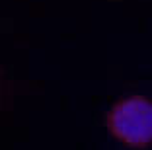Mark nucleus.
I'll return each mask as SVG.
<instances>
[{"mask_svg":"<svg viewBox=\"0 0 152 150\" xmlns=\"http://www.w3.org/2000/svg\"><path fill=\"white\" fill-rule=\"evenodd\" d=\"M107 127L115 138L133 148L152 142V102L142 96L121 100L107 115Z\"/></svg>","mask_w":152,"mask_h":150,"instance_id":"obj_1","label":"nucleus"}]
</instances>
